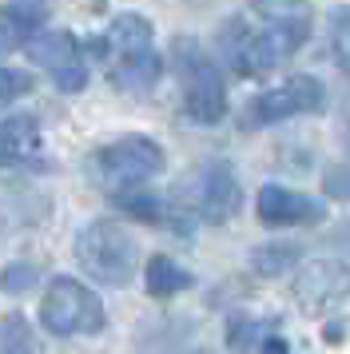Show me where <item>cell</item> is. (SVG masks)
Masks as SVG:
<instances>
[{
	"mask_svg": "<svg viewBox=\"0 0 350 354\" xmlns=\"http://www.w3.org/2000/svg\"><path fill=\"white\" fill-rule=\"evenodd\" d=\"M8 48H12V28H8V24H0V56H4Z\"/></svg>",
	"mask_w": 350,
	"mask_h": 354,
	"instance_id": "26",
	"label": "cell"
},
{
	"mask_svg": "<svg viewBox=\"0 0 350 354\" xmlns=\"http://www.w3.org/2000/svg\"><path fill=\"white\" fill-rule=\"evenodd\" d=\"M111 203L120 211H127L131 219H140V223H167V199H159L151 192L120 187V192H111Z\"/></svg>",
	"mask_w": 350,
	"mask_h": 354,
	"instance_id": "17",
	"label": "cell"
},
{
	"mask_svg": "<svg viewBox=\"0 0 350 354\" xmlns=\"http://www.w3.org/2000/svg\"><path fill=\"white\" fill-rule=\"evenodd\" d=\"M291 295L295 303L306 310V315H322L338 306L350 295V267L342 259H315V263H302L295 283H291Z\"/></svg>",
	"mask_w": 350,
	"mask_h": 354,
	"instance_id": "9",
	"label": "cell"
},
{
	"mask_svg": "<svg viewBox=\"0 0 350 354\" xmlns=\"http://www.w3.org/2000/svg\"><path fill=\"white\" fill-rule=\"evenodd\" d=\"M48 17V0H8V12H4V24L12 28V36H32Z\"/></svg>",
	"mask_w": 350,
	"mask_h": 354,
	"instance_id": "19",
	"label": "cell"
},
{
	"mask_svg": "<svg viewBox=\"0 0 350 354\" xmlns=\"http://www.w3.org/2000/svg\"><path fill=\"white\" fill-rule=\"evenodd\" d=\"M326 108V88L315 76H291L279 88H267L263 96H255L243 112V128H267L283 124L295 115H318Z\"/></svg>",
	"mask_w": 350,
	"mask_h": 354,
	"instance_id": "6",
	"label": "cell"
},
{
	"mask_svg": "<svg viewBox=\"0 0 350 354\" xmlns=\"http://www.w3.org/2000/svg\"><path fill=\"white\" fill-rule=\"evenodd\" d=\"M32 92V76L20 68H0V104H12V100L28 96Z\"/></svg>",
	"mask_w": 350,
	"mask_h": 354,
	"instance_id": "23",
	"label": "cell"
},
{
	"mask_svg": "<svg viewBox=\"0 0 350 354\" xmlns=\"http://www.w3.org/2000/svg\"><path fill=\"white\" fill-rule=\"evenodd\" d=\"M36 346V338H32V326L24 315H4L0 319V351H8V354H24Z\"/></svg>",
	"mask_w": 350,
	"mask_h": 354,
	"instance_id": "20",
	"label": "cell"
},
{
	"mask_svg": "<svg viewBox=\"0 0 350 354\" xmlns=\"http://www.w3.org/2000/svg\"><path fill=\"white\" fill-rule=\"evenodd\" d=\"M239 207H243V192L235 171L223 160H207L191 167L167 195V223L179 235H191L195 223H227Z\"/></svg>",
	"mask_w": 350,
	"mask_h": 354,
	"instance_id": "1",
	"label": "cell"
},
{
	"mask_svg": "<svg viewBox=\"0 0 350 354\" xmlns=\"http://www.w3.org/2000/svg\"><path fill=\"white\" fill-rule=\"evenodd\" d=\"M299 259H302L299 243H263V247L251 251V271L263 274V279H279L291 267H299Z\"/></svg>",
	"mask_w": 350,
	"mask_h": 354,
	"instance_id": "16",
	"label": "cell"
},
{
	"mask_svg": "<svg viewBox=\"0 0 350 354\" xmlns=\"http://www.w3.org/2000/svg\"><path fill=\"white\" fill-rule=\"evenodd\" d=\"M347 131H350V120H347Z\"/></svg>",
	"mask_w": 350,
	"mask_h": 354,
	"instance_id": "27",
	"label": "cell"
},
{
	"mask_svg": "<svg viewBox=\"0 0 350 354\" xmlns=\"http://www.w3.org/2000/svg\"><path fill=\"white\" fill-rule=\"evenodd\" d=\"M163 76V60L156 56V48H136V52H116L108 68V80L127 92V96H147Z\"/></svg>",
	"mask_w": 350,
	"mask_h": 354,
	"instance_id": "12",
	"label": "cell"
},
{
	"mask_svg": "<svg viewBox=\"0 0 350 354\" xmlns=\"http://www.w3.org/2000/svg\"><path fill=\"white\" fill-rule=\"evenodd\" d=\"M255 211H259V219L267 227H318L326 219V203L322 199L291 192V187H279V183H267L259 192Z\"/></svg>",
	"mask_w": 350,
	"mask_h": 354,
	"instance_id": "10",
	"label": "cell"
},
{
	"mask_svg": "<svg viewBox=\"0 0 350 354\" xmlns=\"http://www.w3.org/2000/svg\"><path fill=\"white\" fill-rule=\"evenodd\" d=\"M36 283H40V267H36V263H8V267L0 271V287L8 290V295L32 290Z\"/></svg>",
	"mask_w": 350,
	"mask_h": 354,
	"instance_id": "22",
	"label": "cell"
},
{
	"mask_svg": "<svg viewBox=\"0 0 350 354\" xmlns=\"http://www.w3.org/2000/svg\"><path fill=\"white\" fill-rule=\"evenodd\" d=\"M326 243H331V251H334V255H338V259H342V263L350 267V219H347L342 227H338V231H334V235H331Z\"/></svg>",
	"mask_w": 350,
	"mask_h": 354,
	"instance_id": "25",
	"label": "cell"
},
{
	"mask_svg": "<svg viewBox=\"0 0 350 354\" xmlns=\"http://www.w3.org/2000/svg\"><path fill=\"white\" fill-rule=\"evenodd\" d=\"M95 171L108 183L111 192L120 187H140L151 176L163 171V147L147 136H127V140H116L108 144L100 156H95Z\"/></svg>",
	"mask_w": 350,
	"mask_h": 354,
	"instance_id": "7",
	"label": "cell"
},
{
	"mask_svg": "<svg viewBox=\"0 0 350 354\" xmlns=\"http://www.w3.org/2000/svg\"><path fill=\"white\" fill-rule=\"evenodd\" d=\"M331 52H334V64L350 76V8H334V17H331Z\"/></svg>",
	"mask_w": 350,
	"mask_h": 354,
	"instance_id": "21",
	"label": "cell"
},
{
	"mask_svg": "<svg viewBox=\"0 0 350 354\" xmlns=\"http://www.w3.org/2000/svg\"><path fill=\"white\" fill-rule=\"evenodd\" d=\"M151 20H143L140 12H124V17H116L108 24V32L92 40L88 52H92L95 60H108L116 52H136V48H151Z\"/></svg>",
	"mask_w": 350,
	"mask_h": 354,
	"instance_id": "13",
	"label": "cell"
},
{
	"mask_svg": "<svg viewBox=\"0 0 350 354\" xmlns=\"http://www.w3.org/2000/svg\"><path fill=\"white\" fill-rule=\"evenodd\" d=\"M136 239L111 219H92L76 235V259L80 267L104 287H127L136 274Z\"/></svg>",
	"mask_w": 350,
	"mask_h": 354,
	"instance_id": "4",
	"label": "cell"
},
{
	"mask_svg": "<svg viewBox=\"0 0 350 354\" xmlns=\"http://www.w3.org/2000/svg\"><path fill=\"white\" fill-rule=\"evenodd\" d=\"M172 68L179 76V88H183V112L195 124H219L227 115V84H223V72L215 68V60L195 40L179 36L172 48Z\"/></svg>",
	"mask_w": 350,
	"mask_h": 354,
	"instance_id": "3",
	"label": "cell"
},
{
	"mask_svg": "<svg viewBox=\"0 0 350 354\" xmlns=\"http://www.w3.org/2000/svg\"><path fill=\"white\" fill-rule=\"evenodd\" d=\"M267 335H275V319L235 315V319L227 322V346H231V351H263Z\"/></svg>",
	"mask_w": 350,
	"mask_h": 354,
	"instance_id": "18",
	"label": "cell"
},
{
	"mask_svg": "<svg viewBox=\"0 0 350 354\" xmlns=\"http://www.w3.org/2000/svg\"><path fill=\"white\" fill-rule=\"evenodd\" d=\"M28 60L44 68L52 84L60 92H80L88 84V60H84V44L72 32H36L28 36Z\"/></svg>",
	"mask_w": 350,
	"mask_h": 354,
	"instance_id": "8",
	"label": "cell"
},
{
	"mask_svg": "<svg viewBox=\"0 0 350 354\" xmlns=\"http://www.w3.org/2000/svg\"><path fill=\"white\" fill-rule=\"evenodd\" d=\"M40 326L56 338H72V335H100L108 326V310L95 299L92 290L84 287L80 279H52L40 303Z\"/></svg>",
	"mask_w": 350,
	"mask_h": 354,
	"instance_id": "5",
	"label": "cell"
},
{
	"mask_svg": "<svg viewBox=\"0 0 350 354\" xmlns=\"http://www.w3.org/2000/svg\"><path fill=\"white\" fill-rule=\"evenodd\" d=\"M322 192L331 199H350V163H334L322 176Z\"/></svg>",
	"mask_w": 350,
	"mask_h": 354,
	"instance_id": "24",
	"label": "cell"
},
{
	"mask_svg": "<svg viewBox=\"0 0 350 354\" xmlns=\"http://www.w3.org/2000/svg\"><path fill=\"white\" fill-rule=\"evenodd\" d=\"M302 44H306V36L291 32V28H279V24H267V28L251 32L247 20H227L219 32L223 60L239 76H267L275 68H283Z\"/></svg>",
	"mask_w": 350,
	"mask_h": 354,
	"instance_id": "2",
	"label": "cell"
},
{
	"mask_svg": "<svg viewBox=\"0 0 350 354\" xmlns=\"http://www.w3.org/2000/svg\"><path fill=\"white\" fill-rule=\"evenodd\" d=\"M251 8L267 24H279V28H291L311 40V28H315V8L311 0H251Z\"/></svg>",
	"mask_w": 350,
	"mask_h": 354,
	"instance_id": "14",
	"label": "cell"
},
{
	"mask_svg": "<svg viewBox=\"0 0 350 354\" xmlns=\"http://www.w3.org/2000/svg\"><path fill=\"white\" fill-rule=\"evenodd\" d=\"M143 283H147V295L151 299H172V295H183V290L195 287V274L183 271L175 259L167 255H156L143 271Z\"/></svg>",
	"mask_w": 350,
	"mask_h": 354,
	"instance_id": "15",
	"label": "cell"
},
{
	"mask_svg": "<svg viewBox=\"0 0 350 354\" xmlns=\"http://www.w3.org/2000/svg\"><path fill=\"white\" fill-rule=\"evenodd\" d=\"M40 120L8 115L0 120V167H44L40 160Z\"/></svg>",
	"mask_w": 350,
	"mask_h": 354,
	"instance_id": "11",
	"label": "cell"
}]
</instances>
